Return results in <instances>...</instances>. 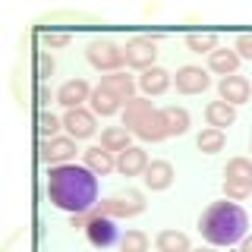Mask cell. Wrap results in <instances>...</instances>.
Masks as SVG:
<instances>
[{"mask_svg": "<svg viewBox=\"0 0 252 252\" xmlns=\"http://www.w3.org/2000/svg\"><path fill=\"white\" fill-rule=\"evenodd\" d=\"M224 145H227V136H224V129H202L199 136H195V148H199L202 155H218V152H224Z\"/></svg>", "mask_w": 252, "mask_h": 252, "instance_id": "obj_26", "label": "cell"}, {"mask_svg": "<svg viewBox=\"0 0 252 252\" xmlns=\"http://www.w3.org/2000/svg\"><path fill=\"white\" fill-rule=\"evenodd\" d=\"M85 60L92 63L94 69H101V73H120L126 66V57H123V47H117L114 41H107V38H94V41L85 47Z\"/></svg>", "mask_w": 252, "mask_h": 252, "instance_id": "obj_5", "label": "cell"}, {"mask_svg": "<svg viewBox=\"0 0 252 252\" xmlns=\"http://www.w3.org/2000/svg\"><path fill=\"white\" fill-rule=\"evenodd\" d=\"M35 129H38V136H41V139H57L60 129H63V117L51 114V110H38Z\"/></svg>", "mask_w": 252, "mask_h": 252, "instance_id": "obj_28", "label": "cell"}, {"mask_svg": "<svg viewBox=\"0 0 252 252\" xmlns=\"http://www.w3.org/2000/svg\"><path fill=\"white\" fill-rule=\"evenodd\" d=\"M218 94H220V101H227L230 107L236 104H246L249 101V94H252V85H249V79L246 76H227V79H220L218 82Z\"/></svg>", "mask_w": 252, "mask_h": 252, "instance_id": "obj_12", "label": "cell"}, {"mask_svg": "<svg viewBox=\"0 0 252 252\" xmlns=\"http://www.w3.org/2000/svg\"><path fill=\"white\" fill-rule=\"evenodd\" d=\"M170 85H173V76L164 66H152L139 76V89H142L145 98H158V94H164Z\"/></svg>", "mask_w": 252, "mask_h": 252, "instance_id": "obj_16", "label": "cell"}, {"mask_svg": "<svg viewBox=\"0 0 252 252\" xmlns=\"http://www.w3.org/2000/svg\"><path fill=\"white\" fill-rule=\"evenodd\" d=\"M101 89L110 92V94H117V98L123 101V104H129L132 98H136V89H139V79H132V76H126L123 69L120 73H110V76H101Z\"/></svg>", "mask_w": 252, "mask_h": 252, "instance_id": "obj_14", "label": "cell"}, {"mask_svg": "<svg viewBox=\"0 0 252 252\" xmlns=\"http://www.w3.org/2000/svg\"><path fill=\"white\" fill-rule=\"evenodd\" d=\"M82 161H85V167H89L94 177H107L110 170H117V158L110 155L107 148H101V145L85 148V152H82Z\"/></svg>", "mask_w": 252, "mask_h": 252, "instance_id": "obj_18", "label": "cell"}, {"mask_svg": "<svg viewBox=\"0 0 252 252\" xmlns=\"http://www.w3.org/2000/svg\"><path fill=\"white\" fill-rule=\"evenodd\" d=\"M132 136H139L142 142H164V139L170 136V132H167V123H164V114L155 107L152 114H148L145 120L136 126V132H132Z\"/></svg>", "mask_w": 252, "mask_h": 252, "instance_id": "obj_17", "label": "cell"}, {"mask_svg": "<svg viewBox=\"0 0 252 252\" xmlns=\"http://www.w3.org/2000/svg\"><path fill=\"white\" fill-rule=\"evenodd\" d=\"M152 110H155V104H152L148 98H132L129 104L123 107V126H126L129 132H136V126L145 120V117L152 114Z\"/></svg>", "mask_w": 252, "mask_h": 252, "instance_id": "obj_24", "label": "cell"}, {"mask_svg": "<svg viewBox=\"0 0 252 252\" xmlns=\"http://www.w3.org/2000/svg\"><path fill=\"white\" fill-rule=\"evenodd\" d=\"M186 47L192 54H208V57H211V54L218 51V35H215V32H189V35H186Z\"/></svg>", "mask_w": 252, "mask_h": 252, "instance_id": "obj_27", "label": "cell"}, {"mask_svg": "<svg viewBox=\"0 0 252 252\" xmlns=\"http://www.w3.org/2000/svg\"><path fill=\"white\" fill-rule=\"evenodd\" d=\"M173 85H177L180 94H202V92L211 85V79H208V73H205L202 66H192V63H186V66L177 69V76H173Z\"/></svg>", "mask_w": 252, "mask_h": 252, "instance_id": "obj_10", "label": "cell"}, {"mask_svg": "<svg viewBox=\"0 0 252 252\" xmlns=\"http://www.w3.org/2000/svg\"><path fill=\"white\" fill-rule=\"evenodd\" d=\"M123 57H126V66L139 69V73H145V69L158 66V63H155V60H158V38L139 35V38H132V41H126Z\"/></svg>", "mask_w": 252, "mask_h": 252, "instance_id": "obj_6", "label": "cell"}, {"mask_svg": "<svg viewBox=\"0 0 252 252\" xmlns=\"http://www.w3.org/2000/svg\"><path fill=\"white\" fill-rule=\"evenodd\" d=\"M224 195L230 202H243L252 195V161L249 158H230L224 167Z\"/></svg>", "mask_w": 252, "mask_h": 252, "instance_id": "obj_3", "label": "cell"}, {"mask_svg": "<svg viewBox=\"0 0 252 252\" xmlns=\"http://www.w3.org/2000/svg\"><path fill=\"white\" fill-rule=\"evenodd\" d=\"M249 152H252V142H249Z\"/></svg>", "mask_w": 252, "mask_h": 252, "instance_id": "obj_36", "label": "cell"}, {"mask_svg": "<svg viewBox=\"0 0 252 252\" xmlns=\"http://www.w3.org/2000/svg\"><path fill=\"white\" fill-rule=\"evenodd\" d=\"M205 120L211 129H224V126L236 123V107H230L227 101H208L205 104Z\"/></svg>", "mask_w": 252, "mask_h": 252, "instance_id": "obj_20", "label": "cell"}, {"mask_svg": "<svg viewBox=\"0 0 252 252\" xmlns=\"http://www.w3.org/2000/svg\"><path fill=\"white\" fill-rule=\"evenodd\" d=\"M54 69H57L54 57H51L47 51H38V54H35V76H38V82H47V79L54 76Z\"/></svg>", "mask_w": 252, "mask_h": 252, "instance_id": "obj_30", "label": "cell"}, {"mask_svg": "<svg viewBox=\"0 0 252 252\" xmlns=\"http://www.w3.org/2000/svg\"><path fill=\"white\" fill-rule=\"evenodd\" d=\"M92 92L94 89L85 79H66L57 89V104H63L66 110H76V107H82L85 101H92Z\"/></svg>", "mask_w": 252, "mask_h": 252, "instance_id": "obj_11", "label": "cell"}, {"mask_svg": "<svg viewBox=\"0 0 252 252\" xmlns=\"http://www.w3.org/2000/svg\"><path fill=\"white\" fill-rule=\"evenodd\" d=\"M44 192L54 208L66 211L69 218L85 215L98 205V177L85 164H60V167H51V173H47Z\"/></svg>", "mask_w": 252, "mask_h": 252, "instance_id": "obj_1", "label": "cell"}, {"mask_svg": "<svg viewBox=\"0 0 252 252\" xmlns=\"http://www.w3.org/2000/svg\"><path fill=\"white\" fill-rule=\"evenodd\" d=\"M155 249L158 252H192V243H189V236L183 230L167 227V230H161L155 236Z\"/></svg>", "mask_w": 252, "mask_h": 252, "instance_id": "obj_21", "label": "cell"}, {"mask_svg": "<svg viewBox=\"0 0 252 252\" xmlns=\"http://www.w3.org/2000/svg\"><path fill=\"white\" fill-rule=\"evenodd\" d=\"M192 252H218L215 246H202V249H192Z\"/></svg>", "mask_w": 252, "mask_h": 252, "instance_id": "obj_35", "label": "cell"}, {"mask_svg": "<svg viewBox=\"0 0 252 252\" xmlns=\"http://www.w3.org/2000/svg\"><path fill=\"white\" fill-rule=\"evenodd\" d=\"M148 155H145V148H139V145H132V148H126L123 155H117V173L120 177H142V173L148 170Z\"/></svg>", "mask_w": 252, "mask_h": 252, "instance_id": "obj_15", "label": "cell"}, {"mask_svg": "<svg viewBox=\"0 0 252 252\" xmlns=\"http://www.w3.org/2000/svg\"><path fill=\"white\" fill-rule=\"evenodd\" d=\"M161 114H164V123H167V132L170 136H186L189 132V110L186 107H177V104H170V107H161Z\"/></svg>", "mask_w": 252, "mask_h": 252, "instance_id": "obj_25", "label": "cell"}, {"mask_svg": "<svg viewBox=\"0 0 252 252\" xmlns=\"http://www.w3.org/2000/svg\"><path fill=\"white\" fill-rule=\"evenodd\" d=\"M89 104H92V114H94V117H114V114H120V110L126 107L123 101L117 98V94L104 92L101 85L92 92V101H89Z\"/></svg>", "mask_w": 252, "mask_h": 252, "instance_id": "obj_22", "label": "cell"}, {"mask_svg": "<svg viewBox=\"0 0 252 252\" xmlns=\"http://www.w3.org/2000/svg\"><path fill=\"white\" fill-rule=\"evenodd\" d=\"M173 164L170 161H152L148 164V170L142 173V183H145V189H152V192H164V189H170L173 186Z\"/></svg>", "mask_w": 252, "mask_h": 252, "instance_id": "obj_13", "label": "cell"}, {"mask_svg": "<svg viewBox=\"0 0 252 252\" xmlns=\"http://www.w3.org/2000/svg\"><path fill=\"white\" fill-rule=\"evenodd\" d=\"M246 230H249V215L230 199L211 202L199 215V233H202V240L215 249L218 246L230 249L236 243H243L246 240Z\"/></svg>", "mask_w": 252, "mask_h": 252, "instance_id": "obj_2", "label": "cell"}, {"mask_svg": "<svg viewBox=\"0 0 252 252\" xmlns=\"http://www.w3.org/2000/svg\"><path fill=\"white\" fill-rule=\"evenodd\" d=\"M35 98H38V104H41V110L51 104V98L57 101V92L51 94V89H47V82H38V89H35Z\"/></svg>", "mask_w": 252, "mask_h": 252, "instance_id": "obj_33", "label": "cell"}, {"mask_svg": "<svg viewBox=\"0 0 252 252\" xmlns=\"http://www.w3.org/2000/svg\"><path fill=\"white\" fill-rule=\"evenodd\" d=\"M76 158V139L57 136V139H41L38 142V161L47 167H60V164H73Z\"/></svg>", "mask_w": 252, "mask_h": 252, "instance_id": "obj_7", "label": "cell"}, {"mask_svg": "<svg viewBox=\"0 0 252 252\" xmlns=\"http://www.w3.org/2000/svg\"><path fill=\"white\" fill-rule=\"evenodd\" d=\"M41 41H44V47H66L69 35H66V32H44Z\"/></svg>", "mask_w": 252, "mask_h": 252, "instance_id": "obj_32", "label": "cell"}, {"mask_svg": "<svg viewBox=\"0 0 252 252\" xmlns=\"http://www.w3.org/2000/svg\"><path fill=\"white\" fill-rule=\"evenodd\" d=\"M208 69L218 73L220 79L236 76V69H240V54H236L233 47H218V51L208 57Z\"/></svg>", "mask_w": 252, "mask_h": 252, "instance_id": "obj_19", "label": "cell"}, {"mask_svg": "<svg viewBox=\"0 0 252 252\" xmlns=\"http://www.w3.org/2000/svg\"><path fill=\"white\" fill-rule=\"evenodd\" d=\"M145 211V199H142L139 189H123V192L110 195V199H101L94 205V215H104V218H136Z\"/></svg>", "mask_w": 252, "mask_h": 252, "instance_id": "obj_4", "label": "cell"}, {"mask_svg": "<svg viewBox=\"0 0 252 252\" xmlns=\"http://www.w3.org/2000/svg\"><path fill=\"white\" fill-rule=\"evenodd\" d=\"M152 249V243H148V236L142 230H126L123 240H120V252H148Z\"/></svg>", "mask_w": 252, "mask_h": 252, "instance_id": "obj_29", "label": "cell"}, {"mask_svg": "<svg viewBox=\"0 0 252 252\" xmlns=\"http://www.w3.org/2000/svg\"><path fill=\"white\" fill-rule=\"evenodd\" d=\"M240 252H252V236H246V240H243V246H240Z\"/></svg>", "mask_w": 252, "mask_h": 252, "instance_id": "obj_34", "label": "cell"}, {"mask_svg": "<svg viewBox=\"0 0 252 252\" xmlns=\"http://www.w3.org/2000/svg\"><path fill=\"white\" fill-rule=\"evenodd\" d=\"M233 51L240 54V60H252V35H249V32L236 35V41H233Z\"/></svg>", "mask_w": 252, "mask_h": 252, "instance_id": "obj_31", "label": "cell"}, {"mask_svg": "<svg viewBox=\"0 0 252 252\" xmlns=\"http://www.w3.org/2000/svg\"><path fill=\"white\" fill-rule=\"evenodd\" d=\"M92 220L89 227H85V236H89V243L94 249H110L117 240H123L120 230H117V220L114 218H104V215H94V208L89 211Z\"/></svg>", "mask_w": 252, "mask_h": 252, "instance_id": "obj_8", "label": "cell"}, {"mask_svg": "<svg viewBox=\"0 0 252 252\" xmlns=\"http://www.w3.org/2000/svg\"><path fill=\"white\" fill-rule=\"evenodd\" d=\"M63 129H66L69 139L82 142V139H92L94 129H98V123H94V114L85 107H76V110H66L63 114Z\"/></svg>", "mask_w": 252, "mask_h": 252, "instance_id": "obj_9", "label": "cell"}, {"mask_svg": "<svg viewBox=\"0 0 252 252\" xmlns=\"http://www.w3.org/2000/svg\"><path fill=\"white\" fill-rule=\"evenodd\" d=\"M129 136H132V132L126 129V126H107V129L101 132V148H107L110 155H123L126 148H132Z\"/></svg>", "mask_w": 252, "mask_h": 252, "instance_id": "obj_23", "label": "cell"}]
</instances>
